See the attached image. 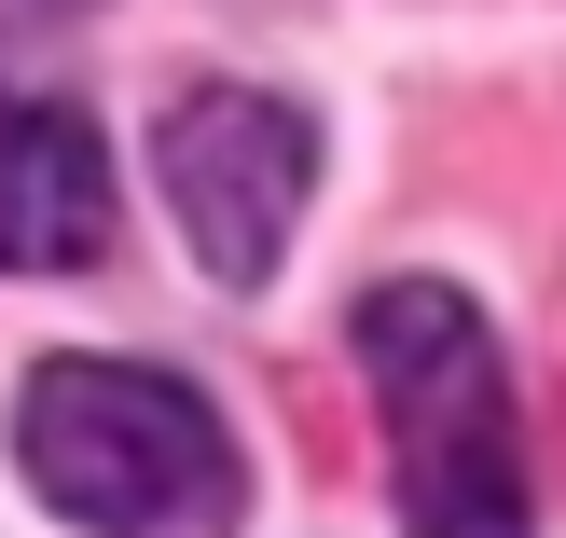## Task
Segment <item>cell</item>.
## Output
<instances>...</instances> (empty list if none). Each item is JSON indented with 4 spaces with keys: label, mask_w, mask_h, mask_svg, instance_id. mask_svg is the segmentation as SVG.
Here are the masks:
<instances>
[{
    "label": "cell",
    "mask_w": 566,
    "mask_h": 538,
    "mask_svg": "<svg viewBox=\"0 0 566 538\" xmlns=\"http://www.w3.org/2000/svg\"><path fill=\"white\" fill-rule=\"evenodd\" d=\"M14 470L83 538H235L249 497L235 429L180 373H138V359H42L14 387Z\"/></svg>",
    "instance_id": "cell-1"
},
{
    "label": "cell",
    "mask_w": 566,
    "mask_h": 538,
    "mask_svg": "<svg viewBox=\"0 0 566 538\" xmlns=\"http://www.w3.org/2000/svg\"><path fill=\"white\" fill-rule=\"evenodd\" d=\"M359 373L387 414V470H401V525L415 538H525V429H512V373L470 291L442 276H387L359 304Z\"/></svg>",
    "instance_id": "cell-2"
},
{
    "label": "cell",
    "mask_w": 566,
    "mask_h": 538,
    "mask_svg": "<svg viewBox=\"0 0 566 538\" xmlns=\"http://www.w3.org/2000/svg\"><path fill=\"white\" fill-rule=\"evenodd\" d=\"M111 249V152L70 97H14L0 110V263L14 276H70Z\"/></svg>",
    "instance_id": "cell-4"
},
{
    "label": "cell",
    "mask_w": 566,
    "mask_h": 538,
    "mask_svg": "<svg viewBox=\"0 0 566 538\" xmlns=\"http://www.w3.org/2000/svg\"><path fill=\"white\" fill-rule=\"evenodd\" d=\"M153 180H166V208H180L193 263H208L221 291H263V276L291 263L304 193H318V125H304L291 97H263V83H193L153 125Z\"/></svg>",
    "instance_id": "cell-3"
}]
</instances>
